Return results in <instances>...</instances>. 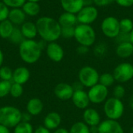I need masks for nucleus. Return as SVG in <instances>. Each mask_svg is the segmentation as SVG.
I'll return each mask as SVG.
<instances>
[{"instance_id": "nucleus-1", "label": "nucleus", "mask_w": 133, "mask_h": 133, "mask_svg": "<svg viewBox=\"0 0 133 133\" xmlns=\"http://www.w3.org/2000/svg\"><path fill=\"white\" fill-rule=\"evenodd\" d=\"M37 34L46 42H55L61 37V26L58 21L48 16L39 18L36 22Z\"/></svg>"}, {"instance_id": "nucleus-19", "label": "nucleus", "mask_w": 133, "mask_h": 133, "mask_svg": "<svg viewBox=\"0 0 133 133\" xmlns=\"http://www.w3.org/2000/svg\"><path fill=\"white\" fill-rule=\"evenodd\" d=\"M8 19L13 25H22L26 19V14L20 8H13L9 10Z\"/></svg>"}, {"instance_id": "nucleus-4", "label": "nucleus", "mask_w": 133, "mask_h": 133, "mask_svg": "<svg viewBox=\"0 0 133 133\" xmlns=\"http://www.w3.org/2000/svg\"><path fill=\"white\" fill-rule=\"evenodd\" d=\"M74 37L83 46H91L96 41V33L93 27L89 24H79L76 26Z\"/></svg>"}, {"instance_id": "nucleus-13", "label": "nucleus", "mask_w": 133, "mask_h": 133, "mask_svg": "<svg viewBox=\"0 0 133 133\" xmlns=\"http://www.w3.org/2000/svg\"><path fill=\"white\" fill-rule=\"evenodd\" d=\"M72 101L74 105L79 109H87L90 104V99L88 94L83 90H74L73 95L72 97Z\"/></svg>"}, {"instance_id": "nucleus-28", "label": "nucleus", "mask_w": 133, "mask_h": 133, "mask_svg": "<svg viewBox=\"0 0 133 133\" xmlns=\"http://www.w3.org/2000/svg\"><path fill=\"white\" fill-rule=\"evenodd\" d=\"M115 81V79L114 78L113 74L105 72V73H103L102 75L100 76L98 83H100V84H101L106 87H109L114 84Z\"/></svg>"}, {"instance_id": "nucleus-2", "label": "nucleus", "mask_w": 133, "mask_h": 133, "mask_svg": "<svg viewBox=\"0 0 133 133\" xmlns=\"http://www.w3.org/2000/svg\"><path fill=\"white\" fill-rule=\"evenodd\" d=\"M41 51L42 48L39 42L29 39L24 40L19 44V48L20 58L28 64H33L37 62L41 55Z\"/></svg>"}, {"instance_id": "nucleus-39", "label": "nucleus", "mask_w": 133, "mask_h": 133, "mask_svg": "<svg viewBox=\"0 0 133 133\" xmlns=\"http://www.w3.org/2000/svg\"><path fill=\"white\" fill-rule=\"evenodd\" d=\"M106 51V48L103 44H99L94 48V53L97 56H101L103 55Z\"/></svg>"}, {"instance_id": "nucleus-46", "label": "nucleus", "mask_w": 133, "mask_h": 133, "mask_svg": "<svg viewBox=\"0 0 133 133\" xmlns=\"http://www.w3.org/2000/svg\"><path fill=\"white\" fill-rule=\"evenodd\" d=\"M3 59H4L3 53H2V50L0 49V68L2 67V63H3Z\"/></svg>"}, {"instance_id": "nucleus-30", "label": "nucleus", "mask_w": 133, "mask_h": 133, "mask_svg": "<svg viewBox=\"0 0 133 133\" xmlns=\"http://www.w3.org/2000/svg\"><path fill=\"white\" fill-rule=\"evenodd\" d=\"M120 23V32L130 34L133 29V22L132 19L128 18H124L119 21Z\"/></svg>"}, {"instance_id": "nucleus-21", "label": "nucleus", "mask_w": 133, "mask_h": 133, "mask_svg": "<svg viewBox=\"0 0 133 133\" xmlns=\"http://www.w3.org/2000/svg\"><path fill=\"white\" fill-rule=\"evenodd\" d=\"M21 32L26 39L33 40L37 34L36 24L32 22H25L21 26Z\"/></svg>"}, {"instance_id": "nucleus-7", "label": "nucleus", "mask_w": 133, "mask_h": 133, "mask_svg": "<svg viewBox=\"0 0 133 133\" xmlns=\"http://www.w3.org/2000/svg\"><path fill=\"white\" fill-rule=\"evenodd\" d=\"M112 74L115 81L120 83L129 82L133 78V65L129 62H122L115 68Z\"/></svg>"}, {"instance_id": "nucleus-45", "label": "nucleus", "mask_w": 133, "mask_h": 133, "mask_svg": "<svg viewBox=\"0 0 133 133\" xmlns=\"http://www.w3.org/2000/svg\"><path fill=\"white\" fill-rule=\"evenodd\" d=\"M54 133H69V131H68L67 129L64 128H59V129H57Z\"/></svg>"}, {"instance_id": "nucleus-8", "label": "nucleus", "mask_w": 133, "mask_h": 133, "mask_svg": "<svg viewBox=\"0 0 133 133\" xmlns=\"http://www.w3.org/2000/svg\"><path fill=\"white\" fill-rule=\"evenodd\" d=\"M101 29L105 36L110 38L117 37L120 33L119 21L114 16H108L103 20L101 23Z\"/></svg>"}, {"instance_id": "nucleus-41", "label": "nucleus", "mask_w": 133, "mask_h": 133, "mask_svg": "<svg viewBox=\"0 0 133 133\" xmlns=\"http://www.w3.org/2000/svg\"><path fill=\"white\" fill-rule=\"evenodd\" d=\"M115 0H93V2L98 6H106L112 3Z\"/></svg>"}, {"instance_id": "nucleus-10", "label": "nucleus", "mask_w": 133, "mask_h": 133, "mask_svg": "<svg viewBox=\"0 0 133 133\" xmlns=\"http://www.w3.org/2000/svg\"><path fill=\"white\" fill-rule=\"evenodd\" d=\"M98 16V12L96 7L92 5L83 6V9L77 13V20L82 24H90L96 20Z\"/></svg>"}, {"instance_id": "nucleus-48", "label": "nucleus", "mask_w": 133, "mask_h": 133, "mask_svg": "<svg viewBox=\"0 0 133 133\" xmlns=\"http://www.w3.org/2000/svg\"><path fill=\"white\" fill-rule=\"evenodd\" d=\"M130 42L133 44V29L130 33Z\"/></svg>"}, {"instance_id": "nucleus-3", "label": "nucleus", "mask_w": 133, "mask_h": 133, "mask_svg": "<svg viewBox=\"0 0 133 133\" xmlns=\"http://www.w3.org/2000/svg\"><path fill=\"white\" fill-rule=\"evenodd\" d=\"M22 122L21 111L12 106H4L0 108V124L9 128H15Z\"/></svg>"}, {"instance_id": "nucleus-34", "label": "nucleus", "mask_w": 133, "mask_h": 133, "mask_svg": "<svg viewBox=\"0 0 133 133\" xmlns=\"http://www.w3.org/2000/svg\"><path fill=\"white\" fill-rule=\"evenodd\" d=\"M76 26H64L61 29V36L64 38H72L75 35Z\"/></svg>"}, {"instance_id": "nucleus-6", "label": "nucleus", "mask_w": 133, "mask_h": 133, "mask_svg": "<svg viewBox=\"0 0 133 133\" xmlns=\"http://www.w3.org/2000/svg\"><path fill=\"white\" fill-rule=\"evenodd\" d=\"M100 75L91 66H84L79 72V82L86 87H92L99 83Z\"/></svg>"}, {"instance_id": "nucleus-47", "label": "nucleus", "mask_w": 133, "mask_h": 133, "mask_svg": "<svg viewBox=\"0 0 133 133\" xmlns=\"http://www.w3.org/2000/svg\"><path fill=\"white\" fill-rule=\"evenodd\" d=\"M129 107L132 108V110H133V94L130 97V98H129Z\"/></svg>"}, {"instance_id": "nucleus-11", "label": "nucleus", "mask_w": 133, "mask_h": 133, "mask_svg": "<svg viewBox=\"0 0 133 133\" xmlns=\"http://www.w3.org/2000/svg\"><path fill=\"white\" fill-rule=\"evenodd\" d=\"M98 133H125L122 126L116 120L107 119L98 125Z\"/></svg>"}, {"instance_id": "nucleus-38", "label": "nucleus", "mask_w": 133, "mask_h": 133, "mask_svg": "<svg viewBox=\"0 0 133 133\" xmlns=\"http://www.w3.org/2000/svg\"><path fill=\"white\" fill-rule=\"evenodd\" d=\"M117 41L119 44L124 42H130V34L120 32L119 34L117 36Z\"/></svg>"}, {"instance_id": "nucleus-29", "label": "nucleus", "mask_w": 133, "mask_h": 133, "mask_svg": "<svg viewBox=\"0 0 133 133\" xmlns=\"http://www.w3.org/2000/svg\"><path fill=\"white\" fill-rule=\"evenodd\" d=\"M9 39L10 40V41L12 43H13L15 44H20L24 41V37L21 32V30L15 27Z\"/></svg>"}, {"instance_id": "nucleus-44", "label": "nucleus", "mask_w": 133, "mask_h": 133, "mask_svg": "<svg viewBox=\"0 0 133 133\" xmlns=\"http://www.w3.org/2000/svg\"><path fill=\"white\" fill-rule=\"evenodd\" d=\"M0 133H9V130L7 127L0 124Z\"/></svg>"}, {"instance_id": "nucleus-36", "label": "nucleus", "mask_w": 133, "mask_h": 133, "mask_svg": "<svg viewBox=\"0 0 133 133\" xmlns=\"http://www.w3.org/2000/svg\"><path fill=\"white\" fill-rule=\"evenodd\" d=\"M2 2L11 8H20L22 7L26 0H2Z\"/></svg>"}, {"instance_id": "nucleus-5", "label": "nucleus", "mask_w": 133, "mask_h": 133, "mask_svg": "<svg viewBox=\"0 0 133 133\" xmlns=\"http://www.w3.org/2000/svg\"><path fill=\"white\" fill-rule=\"evenodd\" d=\"M125 107L120 99L110 97L107 99L104 105V111L108 119L118 120L124 114Z\"/></svg>"}, {"instance_id": "nucleus-22", "label": "nucleus", "mask_w": 133, "mask_h": 133, "mask_svg": "<svg viewBox=\"0 0 133 133\" xmlns=\"http://www.w3.org/2000/svg\"><path fill=\"white\" fill-rule=\"evenodd\" d=\"M77 20V16L73 14L68 12H65L62 13L59 18H58V23L61 26V27L64 26H76Z\"/></svg>"}, {"instance_id": "nucleus-49", "label": "nucleus", "mask_w": 133, "mask_h": 133, "mask_svg": "<svg viewBox=\"0 0 133 133\" xmlns=\"http://www.w3.org/2000/svg\"><path fill=\"white\" fill-rule=\"evenodd\" d=\"M28 1H30V2H38L40 0H28Z\"/></svg>"}, {"instance_id": "nucleus-35", "label": "nucleus", "mask_w": 133, "mask_h": 133, "mask_svg": "<svg viewBox=\"0 0 133 133\" xmlns=\"http://www.w3.org/2000/svg\"><path fill=\"white\" fill-rule=\"evenodd\" d=\"M113 95L114 97L117 98V99H122L125 97V89L123 86H122L121 84L116 85L113 90Z\"/></svg>"}, {"instance_id": "nucleus-12", "label": "nucleus", "mask_w": 133, "mask_h": 133, "mask_svg": "<svg viewBox=\"0 0 133 133\" xmlns=\"http://www.w3.org/2000/svg\"><path fill=\"white\" fill-rule=\"evenodd\" d=\"M55 96L62 101H67L72 99L74 93V89L72 85L66 83H60L56 85L54 90Z\"/></svg>"}, {"instance_id": "nucleus-40", "label": "nucleus", "mask_w": 133, "mask_h": 133, "mask_svg": "<svg viewBox=\"0 0 133 133\" xmlns=\"http://www.w3.org/2000/svg\"><path fill=\"white\" fill-rule=\"evenodd\" d=\"M115 2L122 7H131L133 5V0H115Z\"/></svg>"}, {"instance_id": "nucleus-18", "label": "nucleus", "mask_w": 133, "mask_h": 133, "mask_svg": "<svg viewBox=\"0 0 133 133\" xmlns=\"http://www.w3.org/2000/svg\"><path fill=\"white\" fill-rule=\"evenodd\" d=\"M30 76V71L26 67H18L12 72V81L13 83L23 85L26 83Z\"/></svg>"}, {"instance_id": "nucleus-15", "label": "nucleus", "mask_w": 133, "mask_h": 133, "mask_svg": "<svg viewBox=\"0 0 133 133\" xmlns=\"http://www.w3.org/2000/svg\"><path fill=\"white\" fill-rule=\"evenodd\" d=\"M83 122L87 125L89 127L93 126H98L101 122V116L100 114L94 108H87L84 110L83 115Z\"/></svg>"}, {"instance_id": "nucleus-23", "label": "nucleus", "mask_w": 133, "mask_h": 133, "mask_svg": "<svg viewBox=\"0 0 133 133\" xmlns=\"http://www.w3.org/2000/svg\"><path fill=\"white\" fill-rule=\"evenodd\" d=\"M116 54L118 57L126 58L132 55L133 44L131 42H124L118 44L116 48Z\"/></svg>"}, {"instance_id": "nucleus-43", "label": "nucleus", "mask_w": 133, "mask_h": 133, "mask_svg": "<svg viewBox=\"0 0 133 133\" xmlns=\"http://www.w3.org/2000/svg\"><path fill=\"white\" fill-rule=\"evenodd\" d=\"M34 133H51L50 132V130L48 129L47 128H45L44 126H39L34 132Z\"/></svg>"}, {"instance_id": "nucleus-20", "label": "nucleus", "mask_w": 133, "mask_h": 133, "mask_svg": "<svg viewBox=\"0 0 133 133\" xmlns=\"http://www.w3.org/2000/svg\"><path fill=\"white\" fill-rule=\"evenodd\" d=\"M44 108L43 102L39 98H32L30 99L26 104V111L32 116L38 115L41 113Z\"/></svg>"}, {"instance_id": "nucleus-27", "label": "nucleus", "mask_w": 133, "mask_h": 133, "mask_svg": "<svg viewBox=\"0 0 133 133\" xmlns=\"http://www.w3.org/2000/svg\"><path fill=\"white\" fill-rule=\"evenodd\" d=\"M14 133H34L33 126L28 122H21L15 128Z\"/></svg>"}, {"instance_id": "nucleus-31", "label": "nucleus", "mask_w": 133, "mask_h": 133, "mask_svg": "<svg viewBox=\"0 0 133 133\" xmlns=\"http://www.w3.org/2000/svg\"><path fill=\"white\" fill-rule=\"evenodd\" d=\"M12 71L8 66H2L0 68V79L5 81H11L12 79Z\"/></svg>"}, {"instance_id": "nucleus-16", "label": "nucleus", "mask_w": 133, "mask_h": 133, "mask_svg": "<svg viewBox=\"0 0 133 133\" xmlns=\"http://www.w3.org/2000/svg\"><path fill=\"white\" fill-rule=\"evenodd\" d=\"M61 5L65 12L78 13L84 5L83 0H61Z\"/></svg>"}, {"instance_id": "nucleus-37", "label": "nucleus", "mask_w": 133, "mask_h": 133, "mask_svg": "<svg viewBox=\"0 0 133 133\" xmlns=\"http://www.w3.org/2000/svg\"><path fill=\"white\" fill-rule=\"evenodd\" d=\"M9 12V10L8 6L3 2L0 1V22L8 19Z\"/></svg>"}, {"instance_id": "nucleus-42", "label": "nucleus", "mask_w": 133, "mask_h": 133, "mask_svg": "<svg viewBox=\"0 0 133 133\" xmlns=\"http://www.w3.org/2000/svg\"><path fill=\"white\" fill-rule=\"evenodd\" d=\"M77 52L80 55H85L88 52V47L87 46H83V45H80L78 48H77Z\"/></svg>"}, {"instance_id": "nucleus-32", "label": "nucleus", "mask_w": 133, "mask_h": 133, "mask_svg": "<svg viewBox=\"0 0 133 133\" xmlns=\"http://www.w3.org/2000/svg\"><path fill=\"white\" fill-rule=\"evenodd\" d=\"M11 86H12L11 81H5V80L0 81V98L5 97L10 93Z\"/></svg>"}, {"instance_id": "nucleus-17", "label": "nucleus", "mask_w": 133, "mask_h": 133, "mask_svg": "<svg viewBox=\"0 0 133 133\" xmlns=\"http://www.w3.org/2000/svg\"><path fill=\"white\" fill-rule=\"evenodd\" d=\"M62 122V118L60 115L57 112L52 111L48 113L44 120V125L49 130L57 129L60 125Z\"/></svg>"}, {"instance_id": "nucleus-9", "label": "nucleus", "mask_w": 133, "mask_h": 133, "mask_svg": "<svg viewBox=\"0 0 133 133\" xmlns=\"http://www.w3.org/2000/svg\"><path fill=\"white\" fill-rule=\"evenodd\" d=\"M87 94L90 101L91 103L99 104L107 100L108 95V87L100 83H97L95 86L90 87Z\"/></svg>"}, {"instance_id": "nucleus-25", "label": "nucleus", "mask_w": 133, "mask_h": 133, "mask_svg": "<svg viewBox=\"0 0 133 133\" xmlns=\"http://www.w3.org/2000/svg\"><path fill=\"white\" fill-rule=\"evenodd\" d=\"M22 9L23 10V12H25L26 15L30 16H36L40 12V5L37 2H26L24 3V5L22 6Z\"/></svg>"}, {"instance_id": "nucleus-26", "label": "nucleus", "mask_w": 133, "mask_h": 133, "mask_svg": "<svg viewBox=\"0 0 133 133\" xmlns=\"http://www.w3.org/2000/svg\"><path fill=\"white\" fill-rule=\"evenodd\" d=\"M69 133H90V127L83 122H78L72 125Z\"/></svg>"}, {"instance_id": "nucleus-33", "label": "nucleus", "mask_w": 133, "mask_h": 133, "mask_svg": "<svg viewBox=\"0 0 133 133\" xmlns=\"http://www.w3.org/2000/svg\"><path fill=\"white\" fill-rule=\"evenodd\" d=\"M23 93V85L16 83H13L12 84L11 89H10V93H9L12 97H13L15 98H18L22 96Z\"/></svg>"}, {"instance_id": "nucleus-14", "label": "nucleus", "mask_w": 133, "mask_h": 133, "mask_svg": "<svg viewBox=\"0 0 133 133\" xmlns=\"http://www.w3.org/2000/svg\"><path fill=\"white\" fill-rule=\"evenodd\" d=\"M46 52L48 58L55 62H58L62 60L64 57L63 48L55 42H50L46 48Z\"/></svg>"}, {"instance_id": "nucleus-24", "label": "nucleus", "mask_w": 133, "mask_h": 133, "mask_svg": "<svg viewBox=\"0 0 133 133\" xmlns=\"http://www.w3.org/2000/svg\"><path fill=\"white\" fill-rule=\"evenodd\" d=\"M14 28L13 24L8 19L0 22V37L4 39H9Z\"/></svg>"}]
</instances>
